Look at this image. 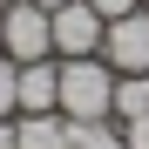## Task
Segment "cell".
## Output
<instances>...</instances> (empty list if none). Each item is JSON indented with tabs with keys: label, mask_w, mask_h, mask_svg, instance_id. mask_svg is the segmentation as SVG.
I'll return each mask as SVG.
<instances>
[{
	"label": "cell",
	"mask_w": 149,
	"mask_h": 149,
	"mask_svg": "<svg viewBox=\"0 0 149 149\" xmlns=\"http://www.w3.org/2000/svg\"><path fill=\"white\" fill-rule=\"evenodd\" d=\"M0 7H14V0H0Z\"/></svg>",
	"instance_id": "15"
},
{
	"label": "cell",
	"mask_w": 149,
	"mask_h": 149,
	"mask_svg": "<svg viewBox=\"0 0 149 149\" xmlns=\"http://www.w3.org/2000/svg\"><path fill=\"white\" fill-rule=\"evenodd\" d=\"M0 20H7V47H0L7 61H47L54 54V14H41L34 0L0 7Z\"/></svg>",
	"instance_id": "2"
},
{
	"label": "cell",
	"mask_w": 149,
	"mask_h": 149,
	"mask_svg": "<svg viewBox=\"0 0 149 149\" xmlns=\"http://www.w3.org/2000/svg\"><path fill=\"white\" fill-rule=\"evenodd\" d=\"M109 115H115V122H142V115H149V74H115Z\"/></svg>",
	"instance_id": "7"
},
{
	"label": "cell",
	"mask_w": 149,
	"mask_h": 149,
	"mask_svg": "<svg viewBox=\"0 0 149 149\" xmlns=\"http://www.w3.org/2000/svg\"><path fill=\"white\" fill-rule=\"evenodd\" d=\"M14 109H20V115H47V109H61V61H54V54L14 68Z\"/></svg>",
	"instance_id": "5"
},
{
	"label": "cell",
	"mask_w": 149,
	"mask_h": 149,
	"mask_svg": "<svg viewBox=\"0 0 149 149\" xmlns=\"http://www.w3.org/2000/svg\"><path fill=\"white\" fill-rule=\"evenodd\" d=\"M122 136H129V149H149V115L142 122H122Z\"/></svg>",
	"instance_id": "11"
},
{
	"label": "cell",
	"mask_w": 149,
	"mask_h": 149,
	"mask_svg": "<svg viewBox=\"0 0 149 149\" xmlns=\"http://www.w3.org/2000/svg\"><path fill=\"white\" fill-rule=\"evenodd\" d=\"M34 7H41V14H61V7H68V0H34Z\"/></svg>",
	"instance_id": "13"
},
{
	"label": "cell",
	"mask_w": 149,
	"mask_h": 149,
	"mask_svg": "<svg viewBox=\"0 0 149 149\" xmlns=\"http://www.w3.org/2000/svg\"><path fill=\"white\" fill-rule=\"evenodd\" d=\"M142 7H149V0H142Z\"/></svg>",
	"instance_id": "16"
},
{
	"label": "cell",
	"mask_w": 149,
	"mask_h": 149,
	"mask_svg": "<svg viewBox=\"0 0 149 149\" xmlns=\"http://www.w3.org/2000/svg\"><path fill=\"white\" fill-rule=\"evenodd\" d=\"M102 27L109 20L88 7V0H68V7L54 14V54L74 61V54H102Z\"/></svg>",
	"instance_id": "4"
},
{
	"label": "cell",
	"mask_w": 149,
	"mask_h": 149,
	"mask_svg": "<svg viewBox=\"0 0 149 149\" xmlns=\"http://www.w3.org/2000/svg\"><path fill=\"white\" fill-rule=\"evenodd\" d=\"M14 68H20V61L0 54V115H14Z\"/></svg>",
	"instance_id": "9"
},
{
	"label": "cell",
	"mask_w": 149,
	"mask_h": 149,
	"mask_svg": "<svg viewBox=\"0 0 149 149\" xmlns=\"http://www.w3.org/2000/svg\"><path fill=\"white\" fill-rule=\"evenodd\" d=\"M0 47H7V20H0Z\"/></svg>",
	"instance_id": "14"
},
{
	"label": "cell",
	"mask_w": 149,
	"mask_h": 149,
	"mask_svg": "<svg viewBox=\"0 0 149 149\" xmlns=\"http://www.w3.org/2000/svg\"><path fill=\"white\" fill-rule=\"evenodd\" d=\"M102 61L115 74H149V7H136V14L102 27Z\"/></svg>",
	"instance_id": "3"
},
{
	"label": "cell",
	"mask_w": 149,
	"mask_h": 149,
	"mask_svg": "<svg viewBox=\"0 0 149 149\" xmlns=\"http://www.w3.org/2000/svg\"><path fill=\"white\" fill-rule=\"evenodd\" d=\"M88 7L102 14V20H122V14H136V7H142V0H88Z\"/></svg>",
	"instance_id": "10"
},
{
	"label": "cell",
	"mask_w": 149,
	"mask_h": 149,
	"mask_svg": "<svg viewBox=\"0 0 149 149\" xmlns=\"http://www.w3.org/2000/svg\"><path fill=\"white\" fill-rule=\"evenodd\" d=\"M14 149H68V115H61V109L20 115V122H14Z\"/></svg>",
	"instance_id": "6"
},
{
	"label": "cell",
	"mask_w": 149,
	"mask_h": 149,
	"mask_svg": "<svg viewBox=\"0 0 149 149\" xmlns=\"http://www.w3.org/2000/svg\"><path fill=\"white\" fill-rule=\"evenodd\" d=\"M61 61V54H54ZM109 102H115V68L102 54H74L61 61V115L68 122H109Z\"/></svg>",
	"instance_id": "1"
},
{
	"label": "cell",
	"mask_w": 149,
	"mask_h": 149,
	"mask_svg": "<svg viewBox=\"0 0 149 149\" xmlns=\"http://www.w3.org/2000/svg\"><path fill=\"white\" fill-rule=\"evenodd\" d=\"M0 149H14V122L7 115H0Z\"/></svg>",
	"instance_id": "12"
},
{
	"label": "cell",
	"mask_w": 149,
	"mask_h": 149,
	"mask_svg": "<svg viewBox=\"0 0 149 149\" xmlns=\"http://www.w3.org/2000/svg\"><path fill=\"white\" fill-rule=\"evenodd\" d=\"M68 149H129V136L109 122H68Z\"/></svg>",
	"instance_id": "8"
}]
</instances>
